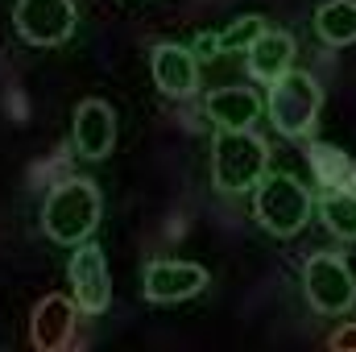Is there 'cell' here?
Instances as JSON below:
<instances>
[{"label":"cell","mask_w":356,"mask_h":352,"mask_svg":"<svg viewBox=\"0 0 356 352\" xmlns=\"http://www.w3.org/2000/svg\"><path fill=\"white\" fill-rule=\"evenodd\" d=\"M75 332V298H63V294H46L38 307H33V323H29V336L38 349H58L67 344Z\"/></svg>","instance_id":"cell-11"},{"label":"cell","mask_w":356,"mask_h":352,"mask_svg":"<svg viewBox=\"0 0 356 352\" xmlns=\"http://www.w3.org/2000/svg\"><path fill=\"white\" fill-rule=\"evenodd\" d=\"M224 46H220V33H199L195 38V58H220Z\"/></svg>","instance_id":"cell-18"},{"label":"cell","mask_w":356,"mask_h":352,"mask_svg":"<svg viewBox=\"0 0 356 352\" xmlns=\"http://www.w3.org/2000/svg\"><path fill=\"white\" fill-rule=\"evenodd\" d=\"M319 216H323V224H327L332 237L356 241V191H323Z\"/></svg>","instance_id":"cell-16"},{"label":"cell","mask_w":356,"mask_h":352,"mask_svg":"<svg viewBox=\"0 0 356 352\" xmlns=\"http://www.w3.org/2000/svg\"><path fill=\"white\" fill-rule=\"evenodd\" d=\"M13 25L29 46H63V42H71L79 13L71 0H17Z\"/></svg>","instance_id":"cell-6"},{"label":"cell","mask_w":356,"mask_h":352,"mask_svg":"<svg viewBox=\"0 0 356 352\" xmlns=\"http://www.w3.org/2000/svg\"><path fill=\"white\" fill-rule=\"evenodd\" d=\"M149 71H154L158 91L170 95V99L191 95L195 83H199V58H195V50H186V46H178V42H158V46H154Z\"/></svg>","instance_id":"cell-9"},{"label":"cell","mask_w":356,"mask_h":352,"mask_svg":"<svg viewBox=\"0 0 356 352\" xmlns=\"http://www.w3.org/2000/svg\"><path fill=\"white\" fill-rule=\"evenodd\" d=\"M261 29H266V17H257V13L236 17V21L220 33V46H224V50H249V42H253Z\"/></svg>","instance_id":"cell-17"},{"label":"cell","mask_w":356,"mask_h":352,"mask_svg":"<svg viewBox=\"0 0 356 352\" xmlns=\"http://www.w3.org/2000/svg\"><path fill=\"white\" fill-rule=\"evenodd\" d=\"M315 29L327 46H353L356 42V0H327L315 13Z\"/></svg>","instance_id":"cell-15"},{"label":"cell","mask_w":356,"mask_h":352,"mask_svg":"<svg viewBox=\"0 0 356 352\" xmlns=\"http://www.w3.org/2000/svg\"><path fill=\"white\" fill-rule=\"evenodd\" d=\"M307 162H311V175H315V182L323 191H356V162L344 150L323 145V141H311Z\"/></svg>","instance_id":"cell-14"},{"label":"cell","mask_w":356,"mask_h":352,"mask_svg":"<svg viewBox=\"0 0 356 352\" xmlns=\"http://www.w3.org/2000/svg\"><path fill=\"white\" fill-rule=\"evenodd\" d=\"M253 191H257L253 211H257V220H261V228H266L269 237H294V232L307 228V220H311V195H307V186L294 175L266 170Z\"/></svg>","instance_id":"cell-3"},{"label":"cell","mask_w":356,"mask_h":352,"mask_svg":"<svg viewBox=\"0 0 356 352\" xmlns=\"http://www.w3.org/2000/svg\"><path fill=\"white\" fill-rule=\"evenodd\" d=\"M302 294L319 315H344L356 303V278L344 257L336 253H315L302 265Z\"/></svg>","instance_id":"cell-5"},{"label":"cell","mask_w":356,"mask_h":352,"mask_svg":"<svg viewBox=\"0 0 356 352\" xmlns=\"http://www.w3.org/2000/svg\"><path fill=\"white\" fill-rule=\"evenodd\" d=\"M344 344H356V332H340V336H332V349H344Z\"/></svg>","instance_id":"cell-19"},{"label":"cell","mask_w":356,"mask_h":352,"mask_svg":"<svg viewBox=\"0 0 356 352\" xmlns=\"http://www.w3.org/2000/svg\"><path fill=\"white\" fill-rule=\"evenodd\" d=\"M245 54H249V75L261 79V83H273V79L286 75L290 63H294V38L282 33V29H261V33L249 42Z\"/></svg>","instance_id":"cell-12"},{"label":"cell","mask_w":356,"mask_h":352,"mask_svg":"<svg viewBox=\"0 0 356 352\" xmlns=\"http://www.w3.org/2000/svg\"><path fill=\"white\" fill-rule=\"evenodd\" d=\"M207 116L216 129H249L261 116V99L249 88H220L207 95Z\"/></svg>","instance_id":"cell-13"},{"label":"cell","mask_w":356,"mask_h":352,"mask_svg":"<svg viewBox=\"0 0 356 352\" xmlns=\"http://www.w3.org/2000/svg\"><path fill=\"white\" fill-rule=\"evenodd\" d=\"M203 286H207V269L195 262H149L141 278L149 303H186L203 294Z\"/></svg>","instance_id":"cell-8"},{"label":"cell","mask_w":356,"mask_h":352,"mask_svg":"<svg viewBox=\"0 0 356 352\" xmlns=\"http://www.w3.org/2000/svg\"><path fill=\"white\" fill-rule=\"evenodd\" d=\"M67 278H71V298L79 311L88 315H99L108 307V262H104V249L91 245V241H79L75 253H71V265H67Z\"/></svg>","instance_id":"cell-7"},{"label":"cell","mask_w":356,"mask_h":352,"mask_svg":"<svg viewBox=\"0 0 356 352\" xmlns=\"http://www.w3.org/2000/svg\"><path fill=\"white\" fill-rule=\"evenodd\" d=\"M323 108V88L315 83L311 71H286L269 83V120L286 137H311L315 120Z\"/></svg>","instance_id":"cell-4"},{"label":"cell","mask_w":356,"mask_h":352,"mask_svg":"<svg viewBox=\"0 0 356 352\" xmlns=\"http://www.w3.org/2000/svg\"><path fill=\"white\" fill-rule=\"evenodd\" d=\"M99 207H104V203H99V191H95L91 178H71V182L54 186L50 199H46V207H42L46 237L75 249L79 241H88L91 232H95Z\"/></svg>","instance_id":"cell-1"},{"label":"cell","mask_w":356,"mask_h":352,"mask_svg":"<svg viewBox=\"0 0 356 352\" xmlns=\"http://www.w3.org/2000/svg\"><path fill=\"white\" fill-rule=\"evenodd\" d=\"M71 133H75V150L91 162H99L116 145V112L104 99H83L75 108V129Z\"/></svg>","instance_id":"cell-10"},{"label":"cell","mask_w":356,"mask_h":352,"mask_svg":"<svg viewBox=\"0 0 356 352\" xmlns=\"http://www.w3.org/2000/svg\"><path fill=\"white\" fill-rule=\"evenodd\" d=\"M269 170V150L266 141L249 129H220L211 145V178L220 191H253L261 175Z\"/></svg>","instance_id":"cell-2"}]
</instances>
